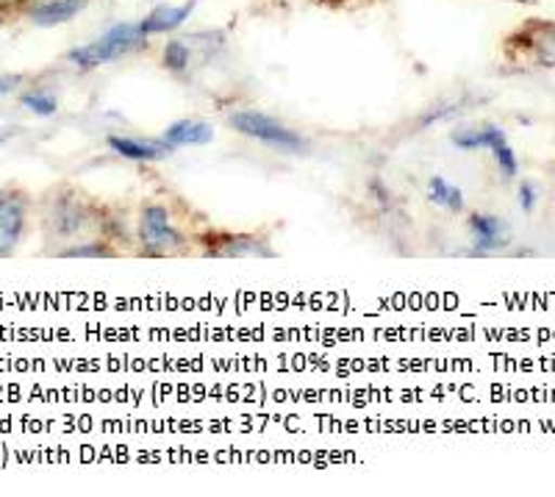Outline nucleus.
<instances>
[{
  "instance_id": "nucleus-2",
  "label": "nucleus",
  "mask_w": 555,
  "mask_h": 497,
  "mask_svg": "<svg viewBox=\"0 0 555 497\" xmlns=\"http://www.w3.org/2000/svg\"><path fill=\"white\" fill-rule=\"evenodd\" d=\"M231 126L236 128L240 133L253 139H261L267 145L281 148V151H306V142L297 137L295 131L284 128L281 123H275L272 117L259 112H236L231 117Z\"/></svg>"
},
{
  "instance_id": "nucleus-1",
  "label": "nucleus",
  "mask_w": 555,
  "mask_h": 497,
  "mask_svg": "<svg viewBox=\"0 0 555 497\" xmlns=\"http://www.w3.org/2000/svg\"><path fill=\"white\" fill-rule=\"evenodd\" d=\"M145 39L147 34L142 31L139 23H117V26L108 28L103 37L81 44V48H76V51H69L67 59L76 64V67L92 69V67H101V64L114 62V59H122L126 53L137 51L139 44H145Z\"/></svg>"
},
{
  "instance_id": "nucleus-19",
  "label": "nucleus",
  "mask_w": 555,
  "mask_h": 497,
  "mask_svg": "<svg viewBox=\"0 0 555 497\" xmlns=\"http://www.w3.org/2000/svg\"><path fill=\"white\" fill-rule=\"evenodd\" d=\"M12 84H14V81H9V78H3V81H0V94L9 92V89H12Z\"/></svg>"
},
{
  "instance_id": "nucleus-4",
  "label": "nucleus",
  "mask_w": 555,
  "mask_h": 497,
  "mask_svg": "<svg viewBox=\"0 0 555 497\" xmlns=\"http://www.w3.org/2000/svg\"><path fill=\"white\" fill-rule=\"evenodd\" d=\"M26 228V203L14 195H0V256L17 247Z\"/></svg>"
},
{
  "instance_id": "nucleus-18",
  "label": "nucleus",
  "mask_w": 555,
  "mask_h": 497,
  "mask_svg": "<svg viewBox=\"0 0 555 497\" xmlns=\"http://www.w3.org/2000/svg\"><path fill=\"white\" fill-rule=\"evenodd\" d=\"M14 133H17V131H12V128H0V145H7V142L14 137Z\"/></svg>"
},
{
  "instance_id": "nucleus-11",
  "label": "nucleus",
  "mask_w": 555,
  "mask_h": 497,
  "mask_svg": "<svg viewBox=\"0 0 555 497\" xmlns=\"http://www.w3.org/2000/svg\"><path fill=\"white\" fill-rule=\"evenodd\" d=\"M505 133L500 128H486V131H464L455 133L453 142L464 151H473V148H494L498 142H503Z\"/></svg>"
},
{
  "instance_id": "nucleus-9",
  "label": "nucleus",
  "mask_w": 555,
  "mask_h": 497,
  "mask_svg": "<svg viewBox=\"0 0 555 497\" xmlns=\"http://www.w3.org/2000/svg\"><path fill=\"white\" fill-rule=\"evenodd\" d=\"M215 139V128L208 126V123L201 120H181L172 123L170 128L165 131V142H170L172 148L176 145H206Z\"/></svg>"
},
{
  "instance_id": "nucleus-8",
  "label": "nucleus",
  "mask_w": 555,
  "mask_h": 497,
  "mask_svg": "<svg viewBox=\"0 0 555 497\" xmlns=\"http://www.w3.org/2000/svg\"><path fill=\"white\" fill-rule=\"evenodd\" d=\"M469 228H473L475 245H478L480 251H498V247L508 245V237H512V233H508V226H505L503 220H498V217L475 215Z\"/></svg>"
},
{
  "instance_id": "nucleus-6",
  "label": "nucleus",
  "mask_w": 555,
  "mask_h": 497,
  "mask_svg": "<svg viewBox=\"0 0 555 497\" xmlns=\"http://www.w3.org/2000/svg\"><path fill=\"white\" fill-rule=\"evenodd\" d=\"M108 148L126 158H137V162H156V158H165L172 153L170 142H142V139L128 137H112Z\"/></svg>"
},
{
  "instance_id": "nucleus-7",
  "label": "nucleus",
  "mask_w": 555,
  "mask_h": 497,
  "mask_svg": "<svg viewBox=\"0 0 555 497\" xmlns=\"http://www.w3.org/2000/svg\"><path fill=\"white\" fill-rule=\"evenodd\" d=\"M83 7H87V0H42L31 9V20L44 28L62 26V23L76 17Z\"/></svg>"
},
{
  "instance_id": "nucleus-5",
  "label": "nucleus",
  "mask_w": 555,
  "mask_h": 497,
  "mask_svg": "<svg viewBox=\"0 0 555 497\" xmlns=\"http://www.w3.org/2000/svg\"><path fill=\"white\" fill-rule=\"evenodd\" d=\"M195 3L197 0H186V3H181V7L162 3V7H156L151 14H147V17L142 20L139 26H142V31H145L147 37H153V34L176 31V28H181L183 23L192 17V12H195Z\"/></svg>"
},
{
  "instance_id": "nucleus-3",
  "label": "nucleus",
  "mask_w": 555,
  "mask_h": 497,
  "mask_svg": "<svg viewBox=\"0 0 555 497\" xmlns=\"http://www.w3.org/2000/svg\"><path fill=\"white\" fill-rule=\"evenodd\" d=\"M139 228H142V242L153 251H167V247L181 245V237L170 226V215H167L165 206H147L142 212Z\"/></svg>"
},
{
  "instance_id": "nucleus-16",
  "label": "nucleus",
  "mask_w": 555,
  "mask_h": 497,
  "mask_svg": "<svg viewBox=\"0 0 555 497\" xmlns=\"http://www.w3.org/2000/svg\"><path fill=\"white\" fill-rule=\"evenodd\" d=\"M64 256H69V258H83V256H112V251H108L106 245H101V242H95V245H78V247H69V251H64Z\"/></svg>"
},
{
  "instance_id": "nucleus-12",
  "label": "nucleus",
  "mask_w": 555,
  "mask_h": 497,
  "mask_svg": "<svg viewBox=\"0 0 555 497\" xmlns=\"http://www.w3.org/2000/svg\"><path fill=\"white\" fill-rule=\"evenodd\" d=\"M192 62V42L190 39H172L165 48V67H170L172 73H183Z\"/></svg>"
},
{
  "instance_id": "nucleus-17",
  "label": "nucleus",
  "mask_w": 555,
  "mask_h": 497,
  "mask_svg": "<svg viewBox=\"0 0 555 497\" xmlns=\"http://www.w3.org/2000/svg\"><path fill=\"white\" fill-rule=\"evenodd\" d=\"M519 206H522L525 212H530V208L537 206V187H533V183H522V189H519Z\"/></svg>"
},
{
  "instance_id": "nucleus-15",
  "label": "nucleus",
  "mask_w": 555,
  "mask_h": 497,
  "mask_svg": "<svg viewBox=\"0 0 555 497\" xmlns=\"http://www.w3.org/2000/svg\"><path fill=\"white\" fill-rule=\"evenodd\" d=\"M492 151H494V158H498V164H500V170H503V176L505 178L517 176V156H514L512 148L505 145V139L503 142H498Z\"/></svg>"
},
{
  "instance_id": "nucleus-13",
  "label": "nucleus",
  "mask_w": 555,
  "mask_h": 497,
  "mask_svg": "<svg viewBox=\"0 0 555 497\" xmlns=\"http://www.w3.org/2000/svg\"><path fill=\"white\" fill-rule=\"evenodd\" d=\"M217 253H220V256H270V251L264 247V242L245 240V237H240V240H228L225 247Z\"/></svg>"
},
{
  "instance_id": "nucleus-10",
  "label": "nucleus",
  "mask_w": 555,
  "mask_h": 497,
  "mask_svg": "<svg viewBox=\"0 0 555 497\" xmlns=\"http://www.w3.org/2000/svg\"><path fill=\"white\" fill-rule=\"evenodd\" d=\"M428 192H430V201L439 203V206H448L450 212H461V208H464V197H461V189L450 187V183L444 181L442 176L430 178Z\"/></svg>"
},
{
  "instance_id": "nucleus-14",
  "label": "nucleus",
  "mask_w": 555,
  "mask_h": 497,
  "mask_svg": "<svg viewBox=\"0 0 555 497\" xmlns=\"http://www.w3.org/2000/svg\"><path fill=\"white\" fill-rule=\"evenodd\" d=\"M23 106H26L28 112L39 114V117H51V114H56L59 103H56V98H53V94L31 92V94H26V98H23Z\"/></svg>"
}]
</instances>
